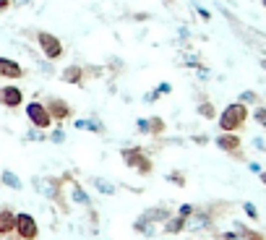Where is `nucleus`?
<instances>
[{"instance_id": "nucleus-1", "label": "nucleus", "mask_w": 266, "mask_h": 240, "mask_svg": "<svg viewBox=\"0 0 266 240\" xmlns=\"http://www.w3.org/2000/svg\"><path fill=\"white\" fill-rule=\"evenodd\" d=\"M248 120V107L243 105V102H233V105H227L225 112L219 115V128L225 133H235L238 128H243Z\"/></svg>"}, {"instance_id": "nucleus-2", "label": "nucleus", "mask_w": 266, "mask_h": 240, "mask_svg": "<svg viewBox=\"0 0 266 240\" xmlns=\"http://www.w3.org/2000/svg\"><path fill=\"white\" fill-rule=\"evenodd\" d=\"M13 233L21 238V240H34L37 238V233H39V225H37V220H34L31 214H16V222H13Z\"/></svg>"}, {"instance_id": "nucleus-3", "label": "nucleus", "mask_w": 266, "mask_h": 240, "mask_svg": "<svg viewBox=\"0 0 266 240\" xmlns=\"http://www.w3.org/2000/svg\"><path fill=\"white\" fill-rule=\"evenodd\" d=\"M37 42H39V50L44 52V58L47 60H57L63 55V42L55 37L50 31H39L37 34Z\"/></svg>"}, {"instance_id": "nucleus-4", "label": "nucleus", "mask_w": 266, "mask_h": 240, "mask_svg": "<svg viewBox=\"0 0 266 240\" xmlns=\"http://www.w3.org/2000/svg\"><path fill=\"white\" fill-rule=\"evenodd\" d=\"M26 118L31 120L34 128H39V131L52 125V118H50V112H47V107H44L42 102H29L26 105Z\"/></svg>"}, {"instance_id": "nucleus-5", "label": "nucleus", "mask_w": 266, "mask_h": 240, "mask_svg": "<svg viewBox=\"0 0 266 240\" xmlns=\"http://www.w3.org/2000/svg\"><path fill=\"white\" fill-rule=\"evenodd\" d=\"M123 159L128 162V167L138 170V173H144V175L152 173V162H149V157H144L141 149H125V152H123Z\"/></svg>"}, {"instance_id": "nucleus-6", "label": "nucleus", "mask_w": 266, "mask_h": 240, "mask_svg": "<svg viewBox=\"0 0 266 240\" xmlns=\"http://www.w3.org/2000/svg\"><path fill=\"white\" fill-rule=\"evenodd\" d=\"M21 102H24V91H21L18 86H0V105H3V107H10V110H13V107H18L21 105Z\"/></svg>"}, {"instance_id": "nucleus-7", "label": "nucleus", "mask_w": 266, "mask_h": 240, "mask_svg": "<svg viewBox=\"0 0 266 240\" xmlns=\"http://www.w3.org/2000/svg\"><path fill=\"white\" fill-rule=\"evenodd\" d=\"M47 112H50V118L52 120H65V118H71V105H68L65 99H57V97H52V99H47Z\"/></svg>"}, {"instance_id": "nucleus-8", "label": "nucleus", "mask_w": 266, "mask_h": 240, "mask_svg": "<svg viewBox=\"0 0 266 240\" xmlns=\"http://www.w3.org/2000/svg\"><path fill=\"white\" fill-rule=\"evenodd\" d=\"M0 76L3 78H21L24 76V68L10 58H0Z\"/></svg>"}, {"instance_id": "nucleus-9", "label": "nucleus", "mask_w": 266, "mask_h": 240, "mask_svg": "<svg viewBox=\"0 0 266 240\" xmlns=\"http://www.w3.org/2000/svg\"><path fill=\"white\" fill-rule=\"evenodd\" d=\"M217 146H219V149H225V152H238L240 149V139L235 133H222L217 139Z\"/></svg>"}, {"instance_id": "nucleus-10", "label": "nucleus", "mask_w": 266, "mask_h": 240, "mask_svg": "<svg viewBox=\"0 0 266 240\" xmlns=\"http://www.w3.org/2000/svg\"><path fill=\"white\" fill-rule=\"evenodd\" d=\"M13 222H16V214L10 209H0V235H10L13 233Z\"/></svg>"}, {"instance_id": "nucleus-11", "label": "nucleus", "mask_w": 266, "mask_h": 240, "mask_svg": "<svg viewBox=\"0 0 266 240\" xmlns=\"http://www.w3.org/2000/svg\"><path fill=\"white\" fill-rule=\"evenodd\" d=\"M34 186H37V191H42V193H47L50 199H60V193L57 191H52L55 186H57V180H52V178H47V180H34Z\"/></svg>"}, {"instance_id": "nucleus-12", "label": "nucleus", "mask_w": 266, "mask_h": 240, "mask_svg": "<svg viewBox=\"0 0 266 240\" xmlns=\"http://www.w3.org/2000/svg\"><path fill=\"white\" fill-rule=\"evenodd\" d=\"M81 78H84V73H81L78 65H71L63 71V81H68V84H81Z\"/></svg>"}, {"instance_id": "nucleus-13", "label": "nucleus", "mask_w": 266, "mask_h": 240, "mask_svg": "<svg viewBox=\"0 0 266 240\" xmlns=\"http://www.w3.org/2000/svg\"><path fill=\"white\" fill-rule=\"evenodd\" d=\"M183 227H186V217H175V220H170V222L165 225V230H167V233H180Z\"/></svg>"}, {"instance_id": "nucleus-14", "label": "nucleus", "mask_w": 266, "mask_h": 240, "mask_svg": "<svg viewBox=\"0 0 266 240\" xmlns=\"http://www.w3.org/2000/svg\"><path fill=\"white\" fill-rule=\"evenodd\" d=\"M162 131H165V123H162L159 118L146 120V133H162Z\"/></svg>"}, {"instance_id": "nucleus-15", "label": "nucleus", "mask_w": 266, "mask_h": 240, "mask_svg": "<svg viewBox=\"0 0 266 240\" xmlns=\"http://www.w3.org/2000/svg\"><path fill=\"white\" fill-rule=\"evenodd\" d=\"M3 183H8L10 188H21V180H18V178H16L13 173H8V170L3 173Z\"/></svg>"}, {"instance_id": "nucleus-16", "label": "nucleus", "mask_w": 266, "mask_h": 240, "mask_svg": "<svg viewBox=\"0 0 266 240\" xmlns=\"http://www.w3.org/2000/svg\"><path fill=\"white\" fill-rule=\"evenodd\" d=\"M94 186H97V188H99L102 193H107V196H110V193H115V188L110 186L107 180H94Z\"/></svg>"}, {"instance_id": "nucleus-17", "label": "nucleus", "mask_w": 266, "mask_h": 240, "mask_svg": "<svg viewBox=\"0 0 266 240\" xmlns=\"http://www.w3.org/2000/svg\"><path fill=\"white\" fill-rule=\"evenodd\" d=\"M76 128H86V131H102L97 123H91V120H78L76 123Z\"/></svg>"}, {"instance_id": "nucleus-18", "label": "nucleus", "mask_w": 266, "mask_h": 240, "mask_svg": "<svg viewBox=\"0 0 266 240\" xmlns=\"http://www.w3.org/2000/svg\"><path fill=\"white\" fill-rule=\"evenodd\" d=\"M253 118H256L259 125H264V128H266V107H259L256 112H253Z\"/></svg>"}, {"instance_id": "nucleus-19", "label": "nucleus", "mask_w": 266, "mask_h": 240, "mask_svg": "<svg viewBox=\"0 0 266 240\" xmlns=\"http://www.w3.org/2000/svg\"><path fill=\"white\" fill-rule=\"evenodd\" d=\"M238 230L243 233V238H246V240H264L261 235H256V233H251V230H246V227H240V225H238Z\"/></svg>"}, {"instance_id": "nucleus-20", "label": "nucleus", "mask_w": 266, "mask_h": 240, "mask_svg": "<svg viewBox=\"0 0 266 240\" xmlns=\"http://www.w3.org/2000/svg\"><path fill=\"white\" fill-rule=\"evenodd\" d=\"M199 112H201L204 118H214V107L209 105V102H206V105H201V107H199Z\"/></svg>"}, {"instance_id": "nucleus-21", "label": "nucleus", "mask_w": 266, "mask_h": 240, "mask_svg": "<svg viewBox=\"0 0 266 240\" xmlns=\"http://www.w3.org/2000/svg\"><path fill=\"white\" fill-rule=\"evenodd\" d=\"M73 199H76V201H81V204H86V207H89V199H86V193L81 191V188H76V191H73Z\"/></svg>"}, {"instance_id": "nucleus-22", "label": "nucleus", "mask_w": 266, "mask_h": 240, "mask_svg": "<svg viewBox=\"0 0 266 240\" xmlns=\"http://www.w3.org/2000/svg\"><path fill=\"white\" fill-rule=\"evenodd\" d=\"M246 214L251 217V220H256V217H259V214H256V207H253V204H246Z\"/></svg>"}, {"instance_id": "nucleus-23", "label": "nucleus", "mask_w": 266, "mask_h": 240, "mask_svg": "<svg viewBox=\"0 0 266 240\" xmlns=\"http://www.w3.org/2000/svg\"><path fill=\"white\" fill-rule=\"evenodd\" d=\"M191 214H193V207H188V204H186V207H180V217H186V220H188Z\"/></svg>"}, {"instance_id": "nucleus-24", "label": "nucleus", "mask_w": 266, "mask_h": 240, "mask_svg": "<svg viewBox=\"0 0 266 240\" xmlns=\"http://www.w3.org/2000/svg\"><path fill=\"white\" fill-rule=\"evenodd\" d=\"M63 139H65L63 131H55V133H52V141H63Z\"/></svg>"}, {"instance_id": "nucleus-25", "label": "nucleus", "mask_w": 266, "mask_h": 240, "mask_svg": "<svg viewBox=\"0 0 266 240\" xmlns=\"http://www.w3.org/2000/svg\"><path fill=\"white\" fill-rule=\"evenodd\" d=\"M10 8V0H0V10H8Z\"/></svg>"}, {"instance_id": "nucleus-26", "label": "nucleus", "mask_w": 266, "mask_h": 240, "mask_svg": "<svg viewBox=\"0 0 266 240\" xmlns=\"http://www.w3.org/2000/svg\"><path fill=\"white\" fill-rule=\"evenodd\" d=\"M10 3H16V5H26L29 0H10Z\"/></svg>"}, {"instance_id": "nucleus-27", "label": "nucleus", "mask_w": 266, "mask_h": 240, "mask_svg": "<svg viewBox=\"0 0 266 240\" xmlns=\"http://www.w3.org/2000/svg\"><path fill=\"white\" fill-rule=\"evenodd\" d=\"M261 180H264V186H266V173H261Z\"/></svg>"}, {"instance_id": "nucleus-28", "label": "nucleus", "mask_w": 266, "mask_h": 240, "mask_svg": "<svg viewBox=\"0 0 266 240\" xmlns=\"http://www.w3.org/2000/svg\"><path fill=\"white\" fill-rule=\"evenodd\" d=\"M264 5H266V0H264Z\"/></svg>"}]
</instances>
